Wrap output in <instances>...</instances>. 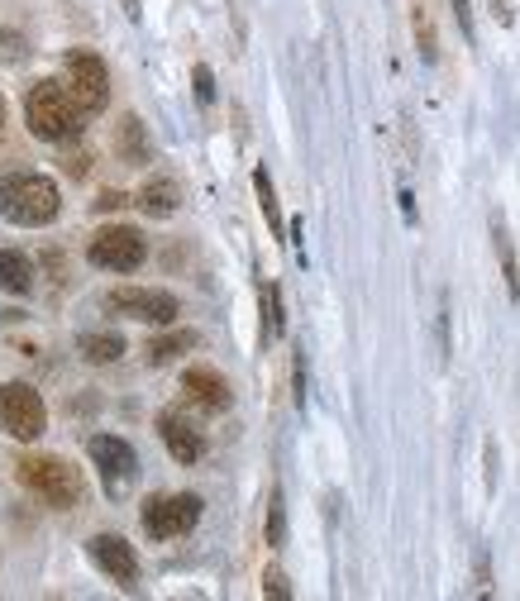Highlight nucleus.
Returning a JSON list of instances; mask_svg holds the SVG:
<instances>
[{
  "mask_svg": "<svg viewBox=\"0 0 520 601\" xmlns=\"http://www.w3.org/2000/svg\"><path fill=\"white\" fill-rule=\"evenodd\" d=\"M58 210H63V196H58V182L43 172H15L0 182V215L15 225H53Z\"/></svg>",
  "mask_w": 520,
  "mask_h": 601,
  "instance_id": "obj_1",
  "label": "nucleus"
},
{
  "mask_svg": "<svg viewBox=\"0 0 520 601\" xmlns=\"http://www.w3.org/2000/svg\"><path fill=\"white\" fill-rule=\"evenodd\" d=\"M24 125H29L34 139L63 143L81 129V111L67 95L63 81H34L29 95H24Z\"/></svg>",
  "mask_w": 520,
  "mask_h": 601,
  "instance_id": "obj_2",
  "label": "nucleus"
},
{
  "mask_svg": "<svg viewBox=\"0 0 520 601\" xmlns=\"http://www.w3.org/2000/svg\"><path fill=\"white\" fill-rule=\"evenodd\" d=\"M15 477H20V487H29L48 507H77L81 491H87L81 487V473L67 459H58V453H24L15 463Z\"/></svg>",
  "mask_w": 520,
  "mask_h": 601,
  "instance_id": "obj_3",
  "label": "nucleus"
},
{
  "mask_svg": "<svg viewBox=\"0 0 520 601\" xmlns=\"http://www.w3.org/2000/svg\"><path fill=\"white\" fill-rule=\"evenodd\" d=\"M0 430L24 444L39 439L48 430V406L29 382H5V387H0Z\"/></svg>",
  "mask_w": 520,
  "mask_h": 601,
  "instance_id": "obj_4",
  "label": "nucleus"
},
{
  "mask_svg": "<svg viewBox=\"0 0 520 601\" xmlns=\"http://www.w3.org/2000/svg\"><path fill=\"white\" fill-rule=\"evenodd\" d=\"M139 521H143V530H149V539H177L201 521V497L196 491H163V497H149Z\"/></svg>",
  "mask_w": 520,
  "mask_h": 601,
  "instance_id": "obj_5",
  "label": "nucleus"
},
{
  "mask_svg": "<svg viewBox=\"0 0 520 601\" xmlns=\"http://www.w3.org/2000/svg\"><path fill=\"white\" fill-rule=\"evenodd\" d=\"M87 258L101 272H135L139 263L149 258V244H143V234L129 230V225H105V230L91 234Z\"/></svg>",
  "mask_w": 520,
  "mask_h": 601,
  "instance_id": "obj_6",
  "label": "nucleus"
},
{
  "mask_svg": "<svg viewBox=\"0 0 520 601\" xmlns=\"http://www.w3.org/2000/svg\"><path fill=\"white\" fill-rule=\"evenodd\" d=\"M67 95L77 101V111H105L111 101V72L96 53H67Z\"/></svg>",
  "mask_w": 520,
  "mask_h": 601,
  "instance_id": "obj_7",
  "label": "nucleus"
},
{
  "mask_svg": "<svg viewBox=\"0 0 520 601\" xmlns=\"http://www.w3.org/2000/svg\"><path fill=\"white\" fill-rule=\"evenodd\" d=\"M111 310L135 316V320H149V324H173L177 320V296L158 292V286H115Z\"/></svg>",
  "mask_w": 520,
  "mask_h": 601,
  "instance_id": "obj_8",
  "label": "nucleus"
},
{
  "mask_svg": "<svg viewBox=\"0 0 520 601\" xmlns=\"http://www.w3.org/2000/svg\"><path fill=\"white\" fill-rule=\"evenodd\" d=\"M91 463L101 468V483L105 491H119L129 483V477L139 473V459H135V449H129L119 435H96L91 439Z\"/></svg>",
  "mask_w": 520,
  "mask_h": 601,
  "instance_id": "obj_9",
  "label": "nucleus"
},
{
  "mask_svg": "<svg viewBox=\"0 0 520 601\" xmlns=\"http://www.w3.org/2000/svg\"><path fill=\"white\" fill-rule=\"evenodd\" d=\"M91 559L105 578H115L119 587H135L139 583V554L129 549V539L119 535H91Z\"/></svg>",
  "mask_w": 520,
  "mask_h": 601,
  "instance_id": "obj_10",
  "label": "nucleus"
},
{
  "mask_svg": "<svg viewBox=\"0 0 520 601\" xmlns=\"http://www.w3.org/2000/svg\"><path fill=\"white\" fill-rule=\"evenodd\" d=\"M158 430H163V444H167V453H173L177 463H201L205 459V435L196 425H191L187 415H177V411H167L158 420Z\"/></svg>",
  "mask_w": 520,
  "mask_h": 601,
  "instance_id": "obj_11",
  "label": "nucleus"
},
{
  "mask_svg": "<svg viewBox=\"0 0 520 601\" xmlns=\"http://www.w3.org/2000/svg\"><path fill=\"white\" fill-rule=\"evenodd\" d=\"M181 392H187V401H196L201 411H211V415L229 406V382L215 368H187V378H181Z\"/></svg>",
  "mask_w": 520,
  "mask_h": 601,
  "instance_id": "obj_12",
  "label": "nucleus"
},
{
  "mask_svg": "<svg viewBox=\"0 0 520 601\" xmlns=\"http://www.w3.org/2000/svg\"><path fill=\"white\" fill-rule=\"evenodd\" d=\"M0 286L10 296H29L34 292V263L20 248H0Z\"/></svg>",
  "mask_w": 520,
  "mask_h": 601,
  "instance_id": "obj_13",
  "label": "nucleus"
},
{
  "mask_svg": "<svg viewBox=\"0 0 520 601\" xmlns=\"http://www.w3.org/2000/svg\"><path fill=\"white\" fill-rule=\"evenodd\" d=\"M177 206H181V191H177V182H167V177H158V182H149L139 191V210L153 215V220H167Z\"/></svg>",
  "mask_w": 520,
  "mask_h": 601,
  "instance_id": "obj_14",
  "label": "nucleus"
},
{
  "mask_svg": "<svg viewBox=\"0 0 520 601\" xmlns=\"http://www.w3.org/2000/svg\"><path fill=\"white\" fill-rule=\"evenodd\" d=\"M492 248H497V263H502V278H506V296H520V268H516V248H511V234H506V220L492 215Z\"/></svg>",
  "mask_w": 520,
  "mask_h": 601,
  "instance_id": "obj_15",
  "label": "nucleus"
},
{
  "mask_svg": "<svg viewBox=\"0 0 520 601\" xmlns=\"http://www.w3.org/2000/svg\"><path fill=\"white\" fill-rule=\"evenodd\" d=\"M115 149H119V158H125V163H149V135H143L139 115H125V119H119Z\"/></svg>",
  "mask_w": 520,
  "mask_h": 601,
  "instance_id": "obj_16",
  "label": "nucleus"
},
{
  "mask_svg": "<svg viewBox=\"0 0 520 601\" xmlns=\"http://www.w3.org/2000/svg\"><path fill=\"white\" fill-rule=\"evenodd\" d=\"M258 310H263V344L282 340V292H277V282L258 286Z\"/></svg>",
  "mask_w": 520,
  "mask_h": 601,
  "instance_id": "obj_17",
  "label": "nucleus"
},
{
  "mask_svg": "<svg viewBox=\"0 0 520 601\" xmlns=\"http://www.w3.org/2000/svg\"><path fill=\"white\" fill-rule=\"evenodd\" d=\"M253 191H258V206H263V215H268V230H272L277 239H287V234H282L287 220H282V206H277V191H272L268 167H258V172H253Z\"/></svg>",
  "mask_w": 520,
  "mask_h": 601,
  "instance_id": "obj_18",
  "label": "nucleus"
},
{
  "mask_svg": "<svg viewBox=\"0 0 520 601\" xmlns=\"http://www.w3.org/2000/svg\"><path fill=\"white\" fill-rule=\"evenodd\" d=\"M119 354H125L119 334H81V358H87V363H115Z\"/></svg>",
  "mask_w": 520,
  "mask_h": 601,
  "instance_id": "obj_19",
  "label": "nucleus"
},
{
  "mask_svg": "<svg viewBox=\"0 0 520 601\" xmlns=\"http://www.w3.org/2000/svg\"><path fill=\"white\" fill-rule=\"evenodd\" d=\"M187 348H196V334L181 330V334H163V340L149 344V363H173V358H181Z\"/></svg>",
  "mask_w": 520,
  "mask_h": 601,
  "instance_id": "obj_20",
  "label": "nucleus"
},
{
  "mask_svg": "<svg viewBox=\"0 0 520 601\" xmlns=\"http://www.w3.org/2000/svg\"><path fill=\"white\" fill-rule=\"evenodd\" d=\"M268 545L282 549L287 545V507H282V487H272L268 497Z\"/></svg>",
  "mask_w": 520,
  "mask_h": 601,
  "instance_id": "obj_21",
  "label": "nucleus"
},
{
  "mask_svg": "<svg viewBox=\"0 0 520 601\" xmlns=\"http://www.w3.org/2000/svg\"><path fill=\"white\" fill-rule=\"evenodd\" d=\"M473 597H478V601H497V587H492V559H487V549H478V559H473Z\"/></svg>",
  "mask_w": 520,
  "mask_h": 601,
  "instance_id": "obj_22",
  "label": "nucleus"
},
{
  "mask_svg": "<svg viewBox=\"0 0 520 601\" xmlns=\"http://www.w3.org/2000/svg\"><path fill=\"white\" fill-rule=\"evenodd\" d=\"M416 48H420V57H426V63H434V53H440V48H434V24H430V15H426V5H416Z\"/></svg>",
  "mask_w": 520,
  "mask_h": 601,
  "instance_id": "obj_23",
  "label": "nucleus"
},
{
  "mask_svg": "<svg viewBox=\"0 0 520 601\" xmlns=\"http://www.w3.org/2000/svg\"><path fill=\"white\" fill-rule=\"evenodd\" d=\"M263 601H292V583H287V573L277 568H263Z\"/></svg>",
  "mask_w": 520,
  "mask_h": 601,
  "instance_id": "obj_24",
  "label": "nucleus"
},
{
  "mask_svg": "<svg viewBox=\"0 0 520 601\" xmlns=\"http://www.w3.org/2000/svg\"><path fill=\"white\" fill-rule=\"evenodd\" d=\"M292 401L306 411V354L296 348V358H292Z\"/></svg>",
  "mask_w": 520,
  "mask_h": 601,
  "instance_id": "obj_25",
  "label": "nucleus"
},
{
  "mask_svg": "<svg viewBox=\"0 0 520 601\" xmlns=\"http://www.w3.org/2000/svg\"><path fill=\"white\" fill-rule=\"evenodd\" d=\"M191 81H196V101L211 105V101H215V77H211V67H196V72H191Z\"/></svg>",
  "mask_w": 520,
  "mask_h": 601,
  "instance_id": "obj_26",
  "label": "nucleus"
},
{
  "mask_svg": "<svg viewBox=\"0 0 520 601\" xmlns=\"http://www.w3.org/2000/svg\"><path fill=\"white\" fill-rule=\"evenodd\" d=\"M454 15H458V29L473 39V0H454Z\"/></svg>",
  "mask_w": 520,
  "mask_h": 601,
  "instance_id": "obj_27",
  "label": "nucleus"
},
{
  "mask_svg": "<svg viewBox=\"0 0 520 601\" xmlns=\"http://www.w3.org/2000/svg\"><path fill=\"white\" fill-rule=\"evenodd\" d=\"M492 10H497V20H502V24H511V20H516V15H511V5H506V0H492Z\"/></svg>",
  "mask_w": 520,
  "mask_h": 601,
  "instance_id": "obj_28",
  "label": "nucleus"
},
{
  "mask_svg": "<svg viewBox=\"0 0 520 601\" xmlns=\"http://www.w3.org/2000/svg\"><path fill=\"white\" fill-rule=\"evenodd\" d=\"M125 10H129V20H139V0H125Z\"/></svg>",
  "mask_w": 520,
  "mask_h": 601,
  "instance_id": "obj_29",
  "label": "nucleus"
},
{
  "mask_svg": "<svg viewBox=\"0 0 520 601\" xmlns=\"http://www.w3.org/2000/svg\"><path fill=\"white\" fill-rule=\"evenodd\" d=\"M0 135H5V101H0Z\"/></svg>",
  "mask_w": 520,
  "mask_h": 601,
  "instance_id": "obj_30",
  "label": "nucleus"
}]
</instances>
